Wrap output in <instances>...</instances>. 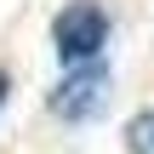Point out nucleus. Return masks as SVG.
I'll return each mask as SVG.
<instances>
[{"mask_svg":"<svg viewBox=\"0 0 154 154\" xmlns=\"http://www.w3.org/2000/svg\"><path fill=\"white\" fill-rule=\"evenodd\" d=\"M51 46H57V57H63L69 69L97 63V51L109 46V11H103L97 0H74V6H63V11L51 17Z\"/></svg>","mask_w":154,"mask_h":154,"instance_id":"1","label":"nucleus"},{"mask_svg":"<svg viewBox=\"0 0 154 154\" xmlns=\"http://www.w3.org/2000/svg\"><path fill=\"white\" fill-rule=\"evenodd\" d=\"M103 91H109V69H103V63H80V69H69L63 86L51 91V114H63V120H91V114L103 109Z\"/></svg>","mask_w":154,"mask_h":154,"instance_id":"2","label":"nucleus"},{"mask_svg":"<svg viewBox=\"0 0 154 154\" xmlns=\"http://www.w3.org/2000/svg\"><path fill=\"white\" fill-rule=\"evenodd\" d=\"M126 149H131V154H154V109L131 114V126H126Z\"/></svg>","mask_w":154,"mask_h":154,"instance_id":"3","label":"nucleus"},{"mask_svg":"<svg viewBox=\"0 0 154 154\" xmlns=\"http://www.w3.org/2000/svg\"><path fill=\"white\" fill-rule=\"evenodd\" d=\"M0 103H6V69H0Z\"/></svg>","mask_w":154,"mask_h":154,"instance_id":"4","label":"nucleus"}]
</instances>
